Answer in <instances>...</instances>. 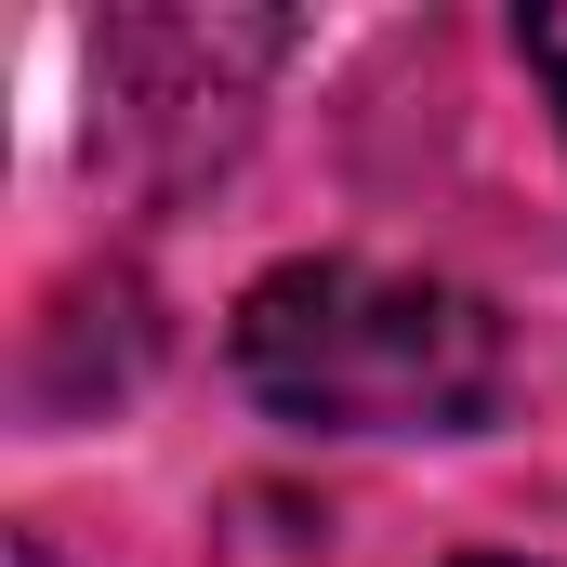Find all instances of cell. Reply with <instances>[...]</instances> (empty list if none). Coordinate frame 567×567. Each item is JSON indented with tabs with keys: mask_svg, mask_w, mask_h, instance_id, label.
<instances>
[{
	"mask_svg": "<svg viewBox=\"0 0 567 567\" xmlns=\"http://www.w3.org/2000/svg\"><path fill=\"white\" fill-rule=\"evenodd\" d=\"M475 567H515V555H475Z\"/></svg>",
	"mask_w": 567,
	"mask_h": 567,
	"instance_id": "4",
	"label": "cell"
},
{
	"mask_svg": "<svg viewBox=\"0 0 567 567\" xmlns=\"http://www.w3.org/2000/svg\"><path fill=\"white\" fill-rule=\"evenodd\" d=\"M0 567H66V555H53L40 528H13V542H0Z\"/></svg>",
	"mask_w": 567,
	"mask_h": 567,
	"instance_id": "3",
	"label": "cell"
},
{
	"mask_svg": "<svg viewBox=\"0 0 567 567\" xmlns=\"http://www.w3.org/2000/svg\"><path fill=\"white\" fill-rule=\"evenodd\" d=\"M515 40H528V66H542V93H555V120H567V13H528Z\"/></svg>",
	"mask_w": 567,
	"mask_h": 567,
	"instance_id": "2",
	"label": "cell"
},
{
	"mask_svg": "<svg viewBox=\"0 0 567 567\" xmlns=\"http://www.w3.org/2000/svg\"><path fill=\"white\" fill-rule=\"evenodd\" d=\"M251 410L303 435H475L515 396V330L502 303L423 265H370V251H303L238 290L225 330Z\"/></svg>",
	"mask_w": 567,
	"mask_h": 567,
	"instance_id": "1",
	"label": "cell"
}]
</instances>
